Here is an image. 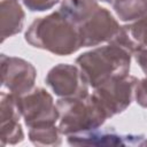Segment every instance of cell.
Instances as JSON below:
<instances>
[{
  "instance_id": "cell-1",
  "label": "cell",
  "mask_w": 147,
  "mask_h": 147,
  "mask_svg": "<svg viewBox=\"0 0 147 147\" xmlns=\"http://www.w3.org/2000/svg\"><path fill=\"white\" fill-rule=\"evenodd\" d=\"M25 40L36 48L56 55H70L83 47L78 26L60 9L36 18L25 32Z\"/></svg>"
},
{
  "instance_id": "cell-2",
  "label": "cell",
  "mask_w": 147,
  "mask_h": 147,
  "mask_svg": "<svg viewBox=\"0 0 147 147\" xmlns=\"http://www.w3.org/2000/svg\"><path fill=\"white\" fill-rule=\"evenodd\" d=\"M132 54L122 46L110 42L109 45L96 47L79 55L76 64L83 71L92 87L115 78L129 75Z\"/></svg>"
},
{
  "instance_id": "cell-3",
  "label": "cell",
  "mask_w": 147,
  "mask_h": 147,
  "mask_svg": "<svg viewBox=\"0 0 147 147\" xmlns=\"http://www.w3.org/2000/svg\"><path fill=\"white\" fill-rule=\"evenodd\" d=\"M56 106L60 114L59 129L65 136L98 129L108 118L106 111L92 94L78 98H61Z\"/></svg>"
},
{
  "instance_id": "cell-4",
  "label": "cell",
  "mask_w": 147,
  "mask_h": 147,
  "mask_svg": "<svg viewBox=\"0 0 147 147\" xmlns=\"http://www.w3.org/2000/svg\"><path fill=\"white\" fill-rule=\"evenodd\" d=\"M138 79L134 76L125 75L115 77L94 88L92 96L106 111L108 118L124 111L134 98Z\"/></svg>"
},
{
  "instance_id": "cell-5",
  "label": "cell",
  "mask_w": 147,
  "mask_h": 147,
  "mask_svg": "<svg viewBox=\"0 0 147 147\" xmlns=\"http://www.w3.org/2000/svg\"><path fill=\"white\" fill-rule=\"evenodd\" d=\"M16 100L20 113L29 127L55 124L60 118L52 95L41 87L32 88L26 94L16 96Z\"/></svg>"
},
{
  "instance_id": "cell-6",
  "label": "cell",
  "mask_w": 147,
  "mask_h": 147,
  "mask_svg": "<svg viewBox=\"0 0 147 147\" xmlns=\"http://www.w3.org/2000/svg\"><path fill=\"white\" fill-rule=\"evenodd\" d=\"M45 80L60 98H78L88 94L90 84L78 65L60 63L48 71Z\"/></svg>"
},
{
  "instance_id": "cell-7",
  "label": "cell",
  "mask_w": 147,
  "mask_h": 147,
  "mask_svg": "<svg viewBox=\"0 0 147 147\" xmlns=\"http://www.w3.org/2000/svg\"><path fill=\"white\" fill-rule=\"evenodd\" d=\"M1 76L2 86L15 96H22L33 88L37 71L30 62L2 54Z\"/></svg>"
},
{
  "instance_id": "cell-8",
  "label": "cell",
  "mask_w": 147,
  "mask_h": 147,
  "mask_svg": "<svg viewBox=\"0 0 147 147\" xmlns=\"http://www.w3.org/2000/svg\"><path fill=\"white\" fill-rule=\"evenodd\" d=\"M78 29L83 47H91L102 42H111L119 32L121 25L107 8L100 7Z\"/></svg>"
},
{
  "instance_id": "cell-9",
  "label": "cell",
  "mask_w": 147,
  "mask_h": 147,
  "mask_svg": "<svg viewBox=\"0 0 147 147\" xmlns=\"http://www.w3.org/2000/svg\"><path fill=\"white\" fill-rule=\"evenodd\" d=\"M141 134H121L114 129H94L69 134L67 140L74 146H136L142 145Z\"/></svg>"
},
{
  "instance_id": "cell-10",
  "label": "cell",
  "mask_w": 147,
  "mask_h": 147,
  "mask_svg": "<svg viewBox=\"0 0 147 147\" xmlns=\"http://www.w3.org/2000/svg\"><path fill=\"white\" fill-rule=\"evenodd\" d=\"M21 113L17 106L16 96L11 93L1 94V146L7 144L15 145L24 138L22 126L20 124Z\"/></svg>"
},
{
  "instance_id": "cell-11",
  "label": "cell",
  "mask_w": 147,
  "mask_h": 147,
  "mask_svg": "<svg viewBox=\"0 0 147 147\" xmlns=\"http://www.w3.org/2000/svg\"><path fill=\"white\" fill-rule=\"evenodd\" d=\"M111 42L122 46L132 55L139 48H147V17L121 26Z\"/></svg>"
},
{
  "instance_id": "cell-12",
  "label": "cell",
  "mask_w": 147,
  "mask_h": 147,
  "mask_svg": "<svg viewBox=\"0 0 147 147\" xmlns=\"http://www.w3.org/2000/svg\"><path fill=\"white\" fill-rule=\"evenodd\" d=\"M24 11L16 0H2L1 2V37L2 41L23 29Z\"/></svg>"
},
{
  "instance_id": "cell-13",
  "label": "cell",
  "mask_w": 147,
  "mask_h": 147,
  "mask_svg": "<svg viewBox=\"0 0 147 147\" xmlns=\"http://www.w3.org/2000/svg\"><path fill=\"white\" fill-rule=\"evenodd\" d=\"M99 8L98 0H62L60 10L79 28Z\"/></svg>"
},
{
  "instance_id": "cell-14",
  "label": "cell",
  "mask_w": 147,
  "mask_h": 147,
  "mask_svg": "<svg viewBox=\"0 0 147 147\" xmlns=\"http://www.w3.org/2000/svg\"><path fill=\"white\" fill-rule=\"evenodd\" d=\"M113 8L123 22L133 23L147 17V0H116Z\"/></svg>"
},
{
  "instance_id": "cell-15",
  "label": "cell",
  "mask_w": 147,
  "mask_h": 147,
  "mask_svg": "<svg viewBox=\"0 0 147 147\" xmlns=\"http://www.w3.org/2000/svg\"><path fill=\"white\" fill-rule=\"evenodd\" d=\"M61 131L55 124L30 127L29 138L32 144L39 146H57L61 144Z\"/></svg>"
},
{
  "instance_id": "cell-16",
  "label": "cell",
  "mask_w": 147,
  "mask_h": 147,
  "mask_svg": "<svg viewBox=\"0 0 147 147\" xmlns=\"http://www.w3.org/2000/svg\"><path fill=\"white\" fill-rule=\"evenodd\" d=\"M59 0H23V3L31 11H44L51 9Z\"/></svg>"
},
{
  "instance_id": "cell-17",
  "label": "cell",
  "mask_w": 147,
  "mask_h": 147,
  "mask_svg": "<svg viewBox=\"0 0 147 147\" xmlns=\"http://www.w3.org/2000/svg\"><path fill=\"white\" fill-rule=\"evenodd\" d=\"M134 98L139 106L147 108V77L138 80L136 85Z\"/></svg>"
},
{
  "instance_id": "cell-18",
  "label": "cell",
  "mask_w": 147,
  "mask_h": 147,
  "mask_svg": "<svg viewBox=\"0 0 147 147\" xmlns=\"http://www.w3.org/2000/svg\"><path fill=\"white\" fill-rule=\"evenodd\" d=\"M137 63L142 69V71L147 75V48H139L133 54Z\"/></svg>"
},
{
  "instance_id": "cell-19",
  "label": "cell",
  "mask_w": 147,
  "mask_h": 147,
  "mask_svg": "<svg viewBox=\"0 0 147 147\" xmlns=\"http://www.w3.org/2000/svg\"><path fill=\"white\" fill-rule=\"evenodd\" d=\"M99 1H103V2H107V3H114L116 0H99Z\"/></svg>"
},
{
  "instance_id": "cell-20",
  "label": "cell",
  "mask_w": 147,
  "mask_h": 147,
  "mask_svg": "<svg viewBox=\"0 0 147 147\" xmlns=\"http://www.w3.org/2000/svg\"><path fill=\"white\" fill-rule=\"evenodd\" d=\"M142 145H147V140H145V141L142 142Z\"/></svg>"
}]
</instances>
